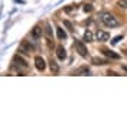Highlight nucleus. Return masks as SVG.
Returning <instances> with one entry per match:
<instances>
[{
	"instance_id": "obj_1",
	"label": "nucleus",
	"mask_w": 127,
	"mask_h": 127,
	"mask_svg": "<svg viewBox=\"0 0 127 127\" xmlns=\"http://www.w3.org/2000/svg\"><path fill=\"white\" fill-rule=\"evenodd\" d=\"M101 22H103L105 26H108V28H116V26H119V20L111 15V13H108V12H105V13L101 15Z\"/></svg>"
},
{
	"instance_id": "obj_2",
	"label": "nucleus",
	"mask_w": 127,
	"mask_h": 127,
	"mask_svg": "<svg viewBox=\"0 0 127 127\" xmlns=\"http://www.w3.org/2000/svg\"><path fill=\"white\" fill-rule=\"evenodd\" d=\"M13 62L16 64V68H17V69H28V68H29L28 62H26L20 55H16L15 59H13Z\"/></svg>"
},
{
	"instance_id": "obj_3",
	"label": "nucleus",
	"mask_w": 127,
	"mask_h": 127,
	"mask_svg": "<svg viewBox=\"0 0 127 127\" xmlns=\"http://www.w3.org/2000/svg\"><path fill=\"white\" fill-rule=\"evenodd\" d=\"M32 49H33V46H32L31 43H29L28 40H23V42L20 43V46H19V52L23 54V55H29L32 52Z\"/></svg>"
},
{
	"instance_id": "obj_4",
	"label": "nucleus",
	"mask_w": 127,
	"mask_h": 127,
	"mask_svg": "<svg viewBox=\"0 0 127 127\" xmlns=\"http://www.w3.org/2000/svg\"><path fill=\"white\" fill-rule=\"evenodd\" d=\"M74 46H75V49L78 51V54L81 56H87L88 55V49L87 46L81 42V40H75V43H74Z\"/></svg>"
},
{
	"instance_id": "obj_5",
	"label": "nucleus",
	"mask_w": 127,
	"mask_h": 127,
	"mask_svg": "<svg viewBox=\"0 0 127 127\" xmlns=\"http://www.w3.org/2000/svg\"><path fill=\"white\" fill-rule=\"evenodd\" d=\"M95 38L98 42H105V40L110 39V33L108 32H104V31H98L95 33Z\"/></svg>"
},
{
	"instance_id": "obj_6",
	"label": "nucleus",
	"mask_w": 127,
	"mask_h": 127,
	"mask_svg": "<svg viewBox=\"0 0 127 127\" xmlns=\"http://www.w3.org/2000/svg\"><path fill=\"white\" fill-rule=\"evenodd\" d=\"M35 66H36V69H39V71H43V69L46 68L45 59H43L42 56H36V58H35Z\"/></svg>"
},
{
	"instance_id": "obj_7",
	"label": "nucleus",
	"mask_w": 127,
	"mask_h": 127,
	"mask_svg": "<svg viewBox=\"0 0 127 127\" xmlns=\"http://www.w3.org/2000/svg\"><path fill=\"white\" fill-rule=\"evenodd\" d=\"M56 56H58L59 61H64V59L66 58V51H65V48L64 46H58L56 48Z\"/></svg>"
},
{
	"instance_id": "obj_8",
	"label": "nucleus",
	"mask_w": 127,
	"mask_h": 127,
	"mask_svg": "<svg viewBox=\"0 0 127 127\" xmlns=\"http://www.w3.org/2000/svg\"><path fill=\"white\" fill-rule=\"evenodd\" d=\"M31 35H32L33 39H39L40 36H42V28H40V26H35V28L32 29Z\"/></svg>"
},
{
	"instance_id": "obj_9",
	"label": "nucleus",
	"mask_w": 127,
	"mask_h": 127,
	"mask_svg": "<svg viewBox=\"0 0 127 127\" xmlns=\"http://www.w3.org/2000/svg\"><path fill=\"white\" fill-rule=\"evenodd\" d=\"M103 54L107 58H110V59H120V55L119 54H116V52H113L110 49H103Z\"/></svg>"
},
{
	"instance_id": "obj_10",
	"label": "nucleus",
	"mask_w": 127,
	"mask_h": 127,
	"mask_svg": "<svg viewBox=\"0 0 127 127\" xmlns=\"http://www.w3.org/2000/svg\"><path fill=\"white\" fill-rule=\"evenodd\" d=\"M49 68H51V71L54 72V74H58V72H59V65H58L55 61H52V59L49 61Z\"/></svg>"
},
{
	"instance_id": "obj_11",
	"label": "nucleus",
	"mask_w": 127,
	"mask_h": 127,
	"mask_svg": "<svg viewBox=\"0 0 127 127\" xmlns=\"http://www.w3.org/2000/svg\"><path fill=\"white\" fill-rule=\"evenodd\" d=\"M56 35H58V39H66V33H65V31H64L62 28H56Z\"/></svg>"
},
{
	"instance_id": "obj_12",
	"label": "nucleus",
	"mask_w": 127,
	"mask_h": 127,
	"mask_svg": "<svg viewBox=\"0 0 127 127\" xmlns=\"http://www.w3.org/2000/svg\"><path fill=\"white\" fill-rule=\"evenodd\" d=\"M91 62L94 64V65H105V64H108V61L101 59V58H93V59H91Z\"/></svg>"
},
{
	"instance_id": "obj_13",
	"label": "nucleus",
	"mask_w": 127,
	"mask_h": 127,
	"mask_svg": "<svg viewBox=\"0 0 127 127\" xmlns=\"http://www.w3.org/2000/svg\"><path fill=\"white\" fill-rule=\"evenodd\" d=\"M82 74H85V75H87V74H90V69H88L87 66H81L79 69H77V71H75V75H82Z\"/></svg>"
},
{
	"instance_id": "obj_14",
	"label": "nucleus",
	"mask_w": 127,
	"mask_h": 127,
	"mask_svg": "<svg viewBox=\"0 0 127 127\" xmlns=\"http://www.w3.org/2000/svg\"><path fill=\"white\" fill-rule=\"evenodd\" d=\"M84 40L85 42H93V33H91V31H87L84 33Z\"/></svg>"
},
{
	"instance_id": "obj_15",
	"label": "nucleus",
	"mask_w": 127,
	"mask_h": 127,
	"mask_svg": "<svg viewBox=\"0 0 127 127\" xmlns=\"http://www.w3.org/2000/svg\"><path fill=\"white\" fill-rule=\"evenodd\" d=\"M45 33H46V36H48V38H52V29H51V26H49V25H46Z\"/></svg>"
},
{
	"instance_id": "obj_16",
	"label": "nucleus",
	"mask_w": 127,
	"mask_h": 127,
	"mask_svg": "<svg viewBox=\"0 0 127 127\" xmlns=\"http://www.w3.org/2000/svg\"><path fill=\"white\" fill-rule=\"evenodd\" d=\"M119 7H123V9H127V0H119Z\"/></svg>"
},
{
	"instance_id": "obj_17",
	"label": "nucleus",
	"mask_w": 127,
	"mask_h": 127,
	"mask_svg": "<svg viewBox=\"0 0 127 127\" xmlns=\"http://www.w3.org/2000/svg\"><path fill=\"white\" fill-rule=\"evenodd\" d=\"M64 25H65V26H66L69 31H74V28H72V23L69 22V20H64Z\"/></svg>"
},
{
	"instance_id": "obj_18",
	"label": "nucleus",
	"mask_w": 127,
	"mask_h": 127,
	"mask_svg": "<svg viewBox=\"0 0 127 127\" xmlns=\"http://www.w3.org/2000/svg\"><path fill=\"white\" fill-rule=\"evenodd\" d=\"M121 38H123V36H121V35H119V36H116V38H114V39L111 40V43H113V45H116V43H117V42H119V40L121 39Z\"/></svg>"
},
{
	"instance_id": "obj_19",
	"label": "nucleus",
	"mask_w": 127,
	"mask_h": 127,
	"mask_svg": "<svg viewBox=\"0 0 127 127\" xmlns=\"http://www.w3.org/2000/svg\"><path fill=\"white\" fill-rule=\"evenodd\" d=\"M84 10H85V12H91V10H93V6H91V4H85V6H84Z\"/></svg>"
},
{
	"instance_id": "obj_20",
	"label": "nucleus",
	"mask_w": 127,
	"mask_h": 127,
	"mask_svg": "<svg viewBox=\"0 0 127 127\" xmlns=\"http://www.w3.org/2000/svg\"><path fill=\"white\" fill-rule=\"evenodd\" d=\"M72 10H75V6H69V7H65V12H66V13H71Z\"/></svg>"
},
{
	"instance_id": "obj_21",
	"label": "nucleus",
	"mask_w": 127,
	"mask_h": 127,
	"mask_svg": "<svg viewBox=\"0 0 127 127\" xmlns=\"http://www.w3.org/2000/svg\"><path fill=\"white\" fill-rule=\"evenodd\" d=\"M107 74H108V75H117L116 72H113V71H108V72H107Z\"/></svg>"
},
{
	"instance_id": "obj_22",
	"label": "nucleus",
	"mask_w": 127,
	"mask_h": 127,
	"mask_svg": "<svg viewBox=\"0 0 127 127\" xmlns=\"http://www.w3.org/2000/svg\"><path fill=\"white\" fill-rule=\"evenodd\" d=\"M123 69H124V71H127V66H126V65H123Z\"/></svg>"
}]
</instances>
